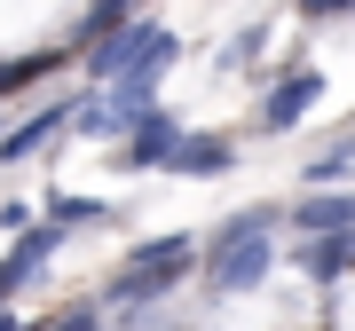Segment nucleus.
<instances>
[{
    "label": "nucleus",
    "instance_id": "obj_1",
    "mask_svg": "<svg viewBox=\"0 0 355 331\" xmlns=\"http://www.w3.org/2000/svg\"><path fill=\"white\" fill-rule=\"evenodd\" d=\"M268 229H277V213H245V221H229L221 244H214V292H253V284L268 276V260H277V244H268Z\"/></svg>",
    "mask_w": 355,
    "mask_h": 331
},
{
    "label": "nucleus",
    "instance_id": "obj_2",
    "mask_svg": "<svg viewBox=\"0 0 355 331\" xmlns=\"http://www.w3.org/2000/svg\"><path fill=\"white\" fill-rule=\"evenodd\" d=\"M182 268H190V237H150V244H135L127 268H119V284H111V300L119 307H142V300H166L182 284Z\"/></svg>",
    "mask_w": 355,
    "mask_h": 331
},
{
    "label": "nucleus",
    "instance_id": "obj_3",
    "mask_svg": "<svg viewBox=\"0 0 355 331\" xmlns=\"http://www.w3.org/2000/svg\"><path fill=\"white\" fill-rule=\"evenodd\" d=\"M158 32H166V24H111V32H95V39H87V79H119Z\"/></svg>",
    "mask_w": 355,
    "mask_h": 331
},
{
    "label": "nucleus",
    "instance_id": "obj_4",
    "mask_svg": "<svg viewBox=\"0 0 355 331\" xmlns=\"http://www.w3.org/2000/svg\"><path fill=\"white\" fill-rule=\"evenodd\" d=\"M316 102H324V79H316V71H292V79H277V87H268L261 127H268V134H284V127H300Z\"/></svg>",
    "mask_w": 355,
    "mask_h": 331
},
{
    "label": "nucleus",
    "instance_id": "obj_5",
    "mask_svg": "<svg viewBox=\"0 0 355 331\" xmlns=\"http://www.w3.org/2000/svg\"><path fill=\"white\" fill-rule=\"evenodd\" d=\"M182 142V118L158 111V102H142L135 127H127V166H166V150Z\"/></svg>",
    "mask_w": 355,
    "mask_h": 331
},
{
    "label": "nucleus",
    "instance_id": "obj_6",
    "mask_svg": "<svg viewBox=\"0 0 355 331\" xmlns=\"http://www.w3.org/2000/svg\"><path fill=\"white\" fill-rule=\"evenodd\" d=\"M55 244H64V221H48V229H24V244L0 260V300H8V292H24L40 268H48V253H55Z\"/></svg>",
    "mask_w": 355,
    "mask_h": 331
},
{
    "label": "nucleus",
    "instance_id": "obj_7",
    "mask_svg": "<svg viewBox=\"0 0 355 331\" xmlns=\"http://www.w3.org/2000/svg\"><path fill=\"white\" fill-rule=\"evenodd\" d=\"M300 268H308V276H347V268H355V229H316V244H300Z\"/></svg>",
    "mask_w": 355,
    "mask_h": 331
},
{
    "label": "nucleus",
    "instance_id": "obj_8",
    "mask_svg": "<svg viewBox=\"0 0 355 331\" xmlns=\"http://www.w3.org/2000/svg\"><path fill=\"white\" fill-rule=\"evenodd\" d=\"M64 118H71V102H48V111H32L24 127H8V134H0V158H32V150H48Z\"/></svg>",
    "mask_w": 355,
    "mask_h": 331
},
{
    "label": "nucleus",
    "instance_id": "obj_9",
    "mask_svg": "<svg viewBox=\"0 0 355 331\" xmlns=\"http://www.w3.org/2000/svg\"><path fill=\"white\" fill-rule=\"evenodd\" d=\"M166 166H174V174H221V166H229V142L221 134H182L174 150H166Z\"/></svg>",
    "mask_w": 355,
    "mask_h": 331
},
{
    "label": "nucleus",
    "instance_id": "obj_10",
    "mask_svg": "<svg viewBox=\"0 0 355 331\" xmlns=\"http://www.w3.org/2000/svg\"><path fill=\"white\" fill-rule=\"evenodd\" d=\"M300 229H355V190L347 197H300Z\"/></svg>",
    "mask_w": 355,
    "mask_h": 331
},
{
    "label": "nucleus",
    "instance_id": "obj_11",
    "mask_svg": "<svg viewBox=\"0 0 355 331\" xmlns=\"http://www.w3.org/2000/svg\"><path fill=\"white\" fill-rule=\"evenodd\" d=\"M64 55H16V64H0V95H16V87H32V79H48Z\"/></svg>",
    "mask_w": 355,
    "mask_h": 331
},
{
    "label": "nucleus",
    "instance_id": "obj_12",
    "mask_svg": "<svg viewBox=\"0 0 355 331\" xmlns=\"http://www.w3.org/2000/svg\"><path fill=\"white\" fill-rule=\"evenodd\" d=\"M347 166H355V134H347V142H331V150H324L316 166H308V181H340Z\"/></svg>",
    "mask_w": 355,
    "mask_h": 331
},
{
    "label": "nucleus",
    "instance_id": "obj_13",
    "mask_svg": "<svg viewBox=\"0 0 355 331\" xmlns=\"http://www.w3.org/2000/svg\"><path fill=\"white\" fill-rule=\"evenodd\" d=\"M253 55H261V24H245V32H237V39L221 48V71H245Z\"/></svg>",
    "mask_w": 355,
    "mask_h": 331
},
{
    "label": "nucleus",
    "instance_id": "obj_14",
    "mask_svg": "<svg viewBox=\"0 0 355 331\" xmlns=\"http://www.w3.org/2000/svg\"><path fill=\"white\" fill-rule=\"evenodd\" d=\"M103 213V205H87V197H55V221H64V229H71V221H95Z\"/></svg>",
    "mask_w": 355,
    "mask_h": 331
},
{
    "label": "nucleus",
    "instance_id": "obj_15",
    "mask_svg": "<svg viewBox=\"0 0 355 331\" xmlns=\"http://www.w3.org/2000/svg\"><path fill=\"white\" fill-rule=\"evenodd\" d=\"M40 331H103V323L87 316V307H71V316H55V323H40Z\"/></svg>",
    "mask_w": 355,
    "mask_h": 331
},
{
    "label": "nucleus",
    "instance_id": "obj_16",
    "mask_svg": "<svg viewBox=\"0 0 355 331\" xmlns=\"http://www.w3.org/2000/svg\"><path fill=\"white\" fill-rule=\"evenodd\" d=\"M340 8H355V0H300V16H340Z\"/></svg>",
    "mask_w": 355,
    "mask_h": 331
},
{
    "label": "nucleus",
    "instance_id": "obj_17",
    "mask_svg": "<svg viewBox=\"0 0 355 331\" xmlns=\"http://www.w3.org/2000/svg\"><path fill=\"white\" fill-rule=\"evenodd\" d=\"M0 331H24V323H16V316H0Z\"/></svg>",
    "mask_w": 355,
    "mask_h": 331
}]
</instances>
